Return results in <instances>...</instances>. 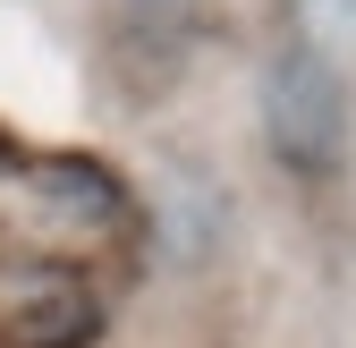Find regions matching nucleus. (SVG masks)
<instances>
[{"label": "nucleus", "instance_id": "obj_1", "mask_svg": "<svg viewBox=\"0 0 356 348\" xmlns=\"http://www.w3.org/2000/svg\"><path fill=\"white\" fill-rule=\"evenodd\" d=\"M254 119H263V145L289 179H339L348 153H356V85L339 60L305 52V42L272 34V52L254 68Z\"/></svg>", "mask_w": 356, "mask_h": 348}, {"label": "nucleus", "instance_id": "obj_2", "mask_svg": "<svg viewBox=\"0 0 356 348\" xmlns=\"http://www.w3.org/2000/svg\"><path fill=\"white\" fill-rule=\"evenodd\" d=\"M153 238L178 272H204L220 246H229V187L212 179V170L195 161H178L153 179Z\"/></svg>", "mask_w": 356, "mask_h": 348}, {"label": "nucleus", "instance_id": "obj_3", "mask_svg": "<svg viewBox=\"0 0 356 348\" xmlns=\"http://www.w3.org/2000/svg\"><path fill=\"white\" fill-rule=\"evenodd\" d=\"M280 34L339 60V68H356V0H280Z\"/></svg>", "mask_w": 356, "mask_h": 348}, {"label": "nucleus", "instance_id": "obj_4", "mask_svg": "<svg viewBox=\"0 0 356 348\" xmlns=\"http://www.w3.org/2000/svg\"><path fill=\"white\" fill-rule=\"evenodd\" d=\"M127 17H136V26H161V34H187L195 0H127Z\"/></svg>", "mask_w": 356, "mask_h": 348}]
</instances>
